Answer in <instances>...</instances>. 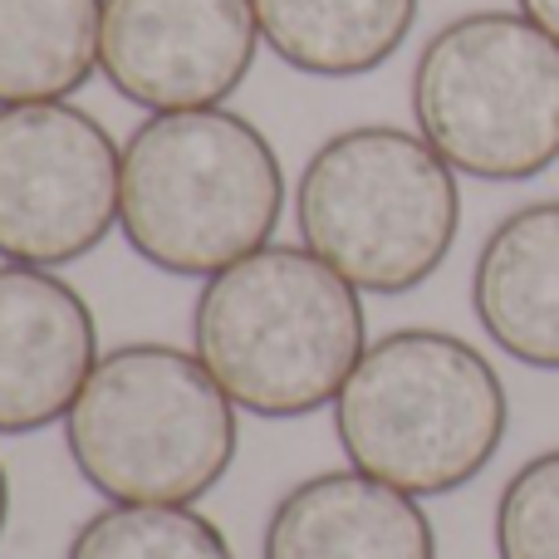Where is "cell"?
Returning a JSON list of instances; mask_svg holds the SVG:
<instances>
[{
    "label": "cell",
    "instance_id": "3",
    "mask_svg": "<svg viewBox=\"0 0 559 559\" xmlns=\"http://www.w3.org/2000/svg\"><path fill=\"white\" fill-rule=\"evenodd\" d=\"M506 388L481 348L442 329H397L364 348L334 397V432L354 472L407 496H447L501 452Z\"/></svg>",
    "mask_w": 559,
    "mask_h": 559
},
{
    "label": "cell",
    "instance_id": "15",
    "mask_svg": "<svg viewBox=\"0 0 559 559\" xmlns=\"http://www.w3.org/2000/svg\"><path fill=\"white\" fill-rule=\"evenodd\" d=\"M496 555L559 559V452L525 462L496 501Z\"/></svg>",
    "mask_w": 559,
    "mask_h": 559
},
{
    "label": "cell",
    "instance_id": "13",
    "mask_svg": "<svg viewBox=\"0 0 559 559\" xmlns=\"http://www.w3.org/2000/svg\"><path fill=\"white\" fill-rule=\"evenodd\" d=\"M104 0H0V108L59 104L98 69Z\"/></svg>",
    "mask_w": 559,
    "mask_h": 559
},
{
    "label": "cell",
    "instance_id": "14",
    "mask_svg": "<svg viewBox=\"0 0 559 559\" xmlns=\"http://www.w3.org/2000/svg\"><path fill=\"white\" fill-rule=\"evenodd\" d=\"M64 559H236L192 506H108L69 540Z\"/></svg>",
    "mask_w": 559,
    "mask_h": 559
},
{
    "label": "cell",
    "instance_id": "16",
    "mask_svg": "<svg viewBox=\"0 0 559 559\" xmlns=\"http://www.w3.org/2000/svg\"><path fill=\"white\" fill-rule=\"evenodd\" d=\"M521 15H531L545 35L559 39V0H521Z\"/></svg>",
    "mask_w": 559,
    "mask_h": 559
},
{
    "label": "cell",
    "instance_id": "5",
    "mask_svg": "<svg viewBox=\"0 0 559 559\" xmlns=\"http://www.w3.org/2000/svg\"><path fill=\"white\" fill-rule=\"evenodd\" d=\"M295 222L305 251L329 261L348 285L407 295L456 241V167L423 133L348 128L305 163Z\"/></svg>",
    "mask_w": 559,
    "mask_h": 559
},
{
    "label": "cell",
    "instance_id": "2",
    "mask_svg": "<svg viewBox=\"0 0 559 559\" xmlns=\"http://www.w3.org/2000/svg\"><path fill=\"white\" fill-rule=\"evenodd\" d=\"M285 173L255 123L226 108L153 114L123 147L118 226L147 265L212 280L271 246Z\"/></svg>",
    "mask_w": 559,
    "mask_h": 559
},
{
    "label": "cell",
    "instance_id": "6",
    "mask_svg": "<svg viewBox=\"0 0 559 559\" xmlns=\"http://www.w3.org/2000/svg\"><path fill=\"white\" fill-rule=\"evenodd\" d=\"M413 118L456 173L540 177L559 163V39L515 10L452 20L413 69Z\"/></svg>",
    "mask_w": 559,
    "mask_h": 559
},
{
    "label": "cell",
    "instance_id": "12",
    "mask_svg": "<svg viewBox=\"0 0 559 559\" xmlns=\"http://www.w3.org/2000/svg\"><path fill=\"white\" fill-rule=\"evenodd\" d=\"M261 39L299 74L354 79L403 49L417 0H251Z\"/></svg>",
    "mask_w": 559,
    "mask_h": 559
},
{
    "label": "cell",
    "instance_id": "11",
    "mask_svg": "<svg viewBox=\"0 0 559 559\" xmlns=\"http://www.w3.org/2000/svg\"><path fill=\"white\" fill-rule=\"evenodd\" d=\"M472 309L515 364L559 368V202L521 206L486 236Z\"/></svg>",
    "mask_w": 559,
    "mask_h": 559
},
{
    "label": "cell",
    "instance_id": "9",
    "mask_svg": "<svg viewBox=\"0 0 559 559\" xmlns=\"http://www.w3.org/2000/svg\"><path fill=\"white\" fill-rule=\"evenodd\" d=\"M98 364V329L79 289L39 265H0V432L69 417Z\"/></svg>",
    "mask_w": 559,
    "mask_h": 559
},
{
    "label": "cell",
    "instance_id": "10",
    "mask_svg": "<svg viewBox=\"0 0 559 559\" xmlns=\"http://www.w3.org/2000/svg\"><path fill=\"white\" fill-rule=\"evenodd\" d=\"M261 559H437V535L417 496L364 472H324L271 511Z\"/></svg>",
    "mask_w": 559,
    "mask_h": 559
},
{
    "label": "cell",
    "instance_id": "4",
    "mask_svg": "<svg viewBox=\"0 0 559 559\" xmlns=\"http://www.w3.org/2000/svg\"><path fill=\"white\" fill-rule=\"evenodd\" d=\"M64 442L114 506H192L236 462V403L187 348L123 344L79 388Z\"/></svg>",
    "mask_w": 559,
    "mask_h": 559
},
{
    "label": "cell",
    "instance_id": "17",
    "mask_svg": "<svg viewBox=\"0 0 559 559\" xmlns=\"http://www.w3.org/2000/svg\"><path fill=\"white\" fill-rule=\"evenodd\" d=\"M5 511H10V486H5V466H0V531H5Z\"/></svg>",
    "mask_w": 559,
    "mask_h": 559
},
{
    "label": "cell",
    "instance_id": "7",
    "mask_svg": "<svg viewBox=\"0 0 559 559\" xmlns=\"http://www.w3.org/2000/svg\"><path fill=\"white\" fill-rule=\"evenodd\" d=\"M123 153L108 128L69 104L0 108V255L69 265L118 226Z\"/></svg>",
    "mask_w": 559,
    "mask_h": 559
},
{
    "label": "cell",
    "instance_id": "8",
    "mask_svg": "<svg viewBox=\"0 0 559 559\" xmlns=\"http://www.w3.org/2000/svg\"><path fill=\"white\" fill-rule=\"evenodd\" d=\"M255 39L251 0H104L98 69L153 114L216 108L251 74Z\"/></svg>",
    "mask_w": 559,
    "mask_h": 559
},
{
    "label": "cell",
    "instance_id": "1",
    "mask_svg": "<svg viewBox=\"0 0 559 559\" xmlns=\"http://www.w3.org/2000/svg\"><path fill=\"white\" fill-rule=\"evenodd\" d=\"M192 344L236 407L305 417L334 403L368 348L358 285L314 251L261 246L202 285Z\"/></svg>",
    "mask_w": 559,
    "mask_h": 559
}]
</instances>
